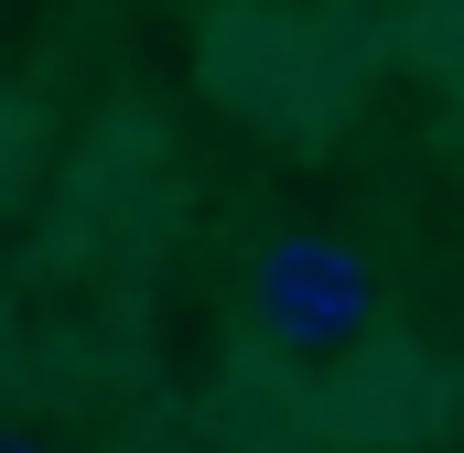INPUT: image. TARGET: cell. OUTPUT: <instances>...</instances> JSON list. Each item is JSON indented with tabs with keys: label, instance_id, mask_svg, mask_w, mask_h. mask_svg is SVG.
I'll list each match as a JSON object with an SVG mask.
<instances>
[{
	"label": "cell",
	"instance_id": "6da1fadb",
	"mask_svg": "<svg viewBox=\"0 0 464 453\" xmlns=\"http://www.w3.org/2000/svg\"><path fill=\"white\" fill-rule=\"evenodd\" d=\"M248 313L292 345V356H335V345H356L367 313H378V259H367L356 237L292 226V237H270V248L248 259Z\"/></svg>",
	"mask_w": 464,
	"mask_h": 453
},
{
	"label": "cell",
	"instance_id": "7a4b0ae2",
	"mask_svg": "<svg viewBox=\"0 0 464 453\" xmlns=\"http://www.w3.org/2000/svg\"><path fill=\"white\" fill-rule=\"evenodd\" d=\"M0 453H44V443H22V432H0Z\"/></svg>",
	"mask_w": 464,
	"mask_h": 453
},
{
	"label": "cell",
	"instance_id": "3957f363",
	"mask_svg": "<svg viewBox=\"0 0 464 453\" xmlns=\"http://www.w3.org/2000/svg\"><path fill=\"white\" fill-rule=\"evenodd\" d=\"M443 11H454V22H464V0H443Z\"/></svg>",
	"mask_w": 464,
	"mask_h": 453
}]
</instances>
